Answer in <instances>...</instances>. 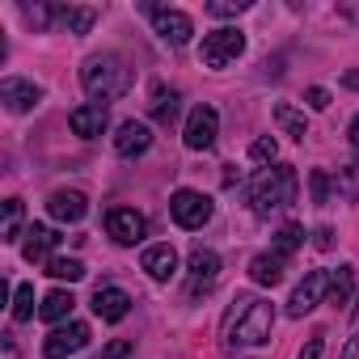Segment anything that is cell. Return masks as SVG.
Returning <instances> with one entry per match:
<instances>
[{"instance_id":"obj_1","label":"cell","mask_w":359,"mask_h":359,"mask_svg":"<svg viewBox=\"0 0 359 359\" xmlns=\"http://www.w3.org/2000/svg\"><path fill=\"white\" fill-rule=\"evenodd\" d=\"M81 85L93 97V106H106V102H114L131 89V68L118 55H93L81 68Z\"/></svg>"},{"instance_id":"obj_2","label":"cell","mask_w":359,"mask_h":359,"mask_svg":"<svg viewBox=\"0 0 359 359\" xmlns=\"http://www.w3.org/2000/svg\"><path fill=\"white\" fill-rule=\"evenodd\" d=\"M292 199H296V169L292 165L262 169L250 182V208H254V216H271V212L287 208Z\"/></svg>"},{"instance_id":"obj_3","label":"cell","mask_w":359,"mask_h":359,"mask_svg":"<svg viewBox=\"0 0 359 359\" xmlns=\"http://www.w3.org/2000/svg\"><path fill=\"white\" fill-rule=\"evenodd\" d=\"M271 325H275V309L266 300H241L237 317L229 321V338L237 346H262L271 342Z\"/></svg>"},{"instance_id":"obj_4","label":"cell","mask_w":359,"mask_h":359,"mask_svg":"<svg viewBox=\"0 0 359 359\" xmlns=\"http://www.w3.org/2000/svg\"><path fill=\"white\" fill-rule=\"evenodd\" d=\"M212 199L208 195H199V191H173V199H169V216L177 220V229H203L208 220H212Z\"/></svg>"},{"instance_id":"obj_5","label":"cell","mask_w":359,"mask_h":359,"mask_svg":"<svg viewBox=\"0 0 359 359\" xmlns=\"http://www.w3.org/2000/svg\"><path fill=\"white\" fill-rule=\"evenodd\" d=\"M241 51H245V34L237 26H220L203 39V64L208 68H229Z\"/></svg>"},{"instance_id":"obj_6","label":"cell","mask_w":359,"mask_h":359,"mask_svg":"<svg viewBox=\"0 0 359 359\" xmlns=\"http://www.w3.org/2000/svg\"><path fill=\"white\" fill-rule=\"evenodd\" d=\"M216 279H220V258L212 250L195 245L191 250V262H187V292L191 296H208L216 287Z\"/></svg>"},{"instance_id":"obj_7","label":"cell","mask_w":359,"mask_h":359,"mask_svg":"<svg viewBox=\"0 0 359 359\" xmlns=\"http://www.w3.org/2000/svg\"><path fill=\"white\" fill-rule=\"evenodd\" d=\"M216 135H220V114H216L212 106H195L191 118H187V131H182L187 148H191V152H208V148L216 144Z\"/></svg>"},{"instance_id":"obj_8","label":"cell","mask_w":359,"mask_h":359,"mask_svg":"<svg viewBox=\"0 0 359 359\" xmlns=\"http://www.w3.org/2000/svg\"><path fill=\"white\" fill-rule=\"evenodd\" d=\"M325 296H330V271H309L304 283H296V292H292V300H287V317L313 313Z\"/></svg>"},{"instance_id":"obj_9","label":"cell","mask_w":359,"mask_h":359,"mask_svg":"<svg viewBox=\"0 0 359 359\" xmlns=\"http://www.w3.org/2000/svg\"><path fill=\"white\" fill-rule=\"evenodd\" d=\"M81 346H89V325L85 321H68V325H60V330H51L43 338V359H68Z\"/></svg>"},{"instance_id":"obj_10","label":"cell","mask_w":359,"mask_h":359,"mask_svg":"<svg viewBox=\"0 0 359 359\" xmlns=\"http://www.w3.org/2000/svg\"><path fill=\"white\" fill-rule=\"evenodd\" d=\"M144 13H152V26H156V34H161L165 43H173V47H187V43H191L195 22H191L182 9H156V5H144Z\"/></svg>"},{"instance_id":"obj_11","label":"cell","mask_w":359,"mask_h":359,"mask_svg":"<svg viewBox=\"0 0 359 359\" xmlns=\"http://www.w3.org/2000/svg\"><path fill=\"white\" fill-rule=\"evenodd\" d=\"M106 233H110L118 245H135V241H144L148 220H144L135 208H110V212H106Z\"/></svg>"},{"instance_id":"obj_12","label":"cell","mask_w":359,"mask_h":359,"mask_svg":"<svg viewBox=\"0 0 359 359\" xmlns=\"http://www.w3.org/2000/svg\"><path fill=\"white\" fill-rule=\"evenodd\" d=\"M0 102H5V110H13V114H26V110H34L43 102V89L34 81L5 76V81H0Z\"/></svg>"},{"instance_id":"obj_13","label":"cell","mask_w":359,"mask_h":359,"mask_svg":"<svg viewBox=\"0 0 359 359\" xmlns=\"http://www.w3.org/2000/svg\"><path fill=\"white\" fill-rule=\"evenodd\" d=\"M148 144H152V131H148V123H135V118H127L123 127H118V135H114V152L118 156H144L148 152Z\"/></svg>"},{"instance_id":"obj_14","label":"cell","mask_w":359,"mask_h":359,"mask_svg":"<svg viewBox=\"0 0 359 359\" xmlns=\"http://www.w3.org/2000/svg\"><path fill=\"white\" fill-rule=\"evenodd\" d=\"M106 123H110L106 106H76V110L68 114V127H72V135H81V140H97V135L106 131Z\"/></svg>"},{"instance_id":"obj_15","label":"cell","mask_w":359,"mask_h":359,"mask_svg":"<svg viewBox=\"0 0 359 359\" xmlns=\"http://www.w3.org/2000/svg\"><path fill=\"white\" fill-rule=\"evenodd\" d=\"M47 212H51L60 224H76V220H85L89 199H85L81 191H55V195L47 199Z\"/></svg>"},{"instance_id":"obj_16","label":"cell","mask_w":359,"mask_h":359,"mask_svg":"<svg viewBox=\"0 0 359 359\" xmlns=\"http://www.w3.org/2000/svg\"><path fill=\"white\" fill-rule=\"evenodd\" d=\"M93 313H97L102 321H123V317L131 313V296H127L123 287H97V292H93Z\"/></svg>"},{"instance_id":"obj_17","label":"cell","mask_w":359,"mask_h":359,"mask_svg":"<svg viewBox=\"0 0 359 359\" xmlns=\"http://www.w3.org/2000/svg\"><path fill=\"white\" fill-rule=\"evenodd\" d=\"M283 271H287V258H283V254H258V258L250 262V279H254L258 287L283 283Z\"/></svg>"},{"instance_id":"obj_18","label":"cell","mask_w":359,"mask_h":359,"mask_svg":"<svg viewBox=\"0 0 359 359\" xmlns=\"http://www.w3.org/2000/svg\"><path fill=\"white\" fill-rule=\"evenodd\" d=\"M144 271L156 279V283H165L173 271H177V254H173V245L165 241V245H148L144 250Z\"/></svg>"},{"instance_id":"obj_19","label":"cell","mask_w":359,"mask_h":359,"mask_svg":"<svg viewBox=\"0 0 359 359\" xmlns=\"http://www.w3.org/2000/svg\"><path fill=\"white\" fill-rule=\"evenodd\" d=\"M55 229H47V224H34L30 233H26V245H22V254H26V262H51V250H55Z\"/></svg>"},{"instance_id":"obj_20","label":"cell","mask_w":359,"mask_h":359,"mask_svg":"<svg viewBox=\"0 0 359 359\" xmlns=\"http://www.w3.org/2000/svg\"><path fill=\"white\" fill-rule=\"evenodd\" d=\"M72 304H76V300H72V292L55 287V292H47V296H43V304H39V317H43V321H64V317L72 313Z\"/></svg>"},{"instance_id":"obj_21","label":"cell","mask_w":359,"mask_h":359,"mask_svg":"<svg viewBox=\"0 0 359 359\" xmlns=\"http://www.w3.org/2000/svg\"><path fill=\"white\" fill-rule=\"evenodd\" d=\"M93 22H97V9H81V5L60 9V26H64L68 34H89V30H93Z\"/></svg>"},{"instance_id":"obj_22","label":"cell","mask_w":359,"mask_h":359,"mask_svg":"<svg viewBox=\"0 0 359 359\" xmlns=\"http://www.w3.org/2000/svg\"><path fill=\"white\" fill-rule=\"evenodd\" d=\"M275 123H279L292 140H304V135H309V123H304V114H300L292 102H275Z\"/></svg>"},{"instance_id":"obj_23","label":"cell","mask_w":359,"mask_h":359,"mask_svg":"<svg viewBox=\"0 0 359 359\" xmlns=\"http://www.w3.org/2000/svg\"><path fill=\"white\" fill-rule=\"evenodd\" d=\"M22 237V199H5V229H0V241H18Z\"/></svg>"},{"instance_id":"obj_24","label":"cell","mask_w":359,"mask_h":359,"mask_svg":"<svg viewBox=\"0 0 359 359\" xmlns=\"http://www.w3.org/2000/svg\"><path fill=\"white\" fill-rule=\"evenodd\" d=\"M47 275L76 283V279H85V262H76V258H51V262H47Z\"/></svg>"},{"instance_id":"obj_25","label":"cell","mask_w":359,"mask_h":359,"mask_svg":"<svg viewBox=\"0 0 359 359\" xmlns=\"http://www.w3.org/2000/svg\"><path fill=\"white\" fill-rule=\"evenodd\" d=\"M351 283H355V271H351V266H338V271L330 275V300H334V304H346V300H351Z\"/></svg>"},{"instance_id":"obj_26","label":"cell","mask_w":359,"mask_h":359,"mask_svg":"<svg viewBox=\"0 0 359 359\" xmlns=\"http://www.w3.org/2000/svg\"><path fill=\"white\" fill-rule=\"evenodd\" d=\"M152 114H156L161 123H173V114H177V93H173V89H156V93H152Z\"/></svg>"},{"instance_id":"obj_27","label":"cell","mask_w":359,"mask_h":359,"mask_svg":"<svg viewBox=\"0 0 359 359\" xmlns=\"http://www.w3.org/2000/svg\"><path fill=\"white\" fill-rule=\"evenodd\" d=\"M300 245H304V233H300L296 224H283V229L275 233V254H283V258H287V254H296Z\"/></svg>"},{"instance_id":"obj_28","label":"cell","mask_w":359,"mask_h":359,"mask_svg":"<svg viewBox=\"0 0 359 359\" xmlns=\"http://www.w3.org/2000/svg\"><path fill=\"white\" fill-rule=\"evenodd\" d=\"M30 317H34V287L22 283L13 292V321H30Z\"/></svg>"},{"instance_id":"obj_29","label":"cell","mask_w":359,"mask_h":359,"mask_svg":"<svg viewBox=\"0 0 359 359\" xmlns=\"http://www.w3.org/2000/svg\"><path fill=\"white\" fill-rule=\"evenodd\" d=\"M309 191H313V203H317V208L330 203V173H325V169H313V173H309Z\"/></svg>"},{"instance_id":"obj_30","label":"cell","mask_w":359,"mask_h":359,"mask_svg":"<svg viewBox=\"0 0 359 359\" xmlns=\"http://www.w3.org/2000/svg\"><path fill=\"white\" fill-rule=\"evenodd\" d=\"M22 13H26V22H30L34 30H47L51 18H60V9H51V5H26Z\"/></svg>"},{"instance_id":"obj_31","label":"cell","mask_w":359,"mask_h":359,"mask_svg":"<svg viewBox=\"0 0 359 359\" xmlns=\"http://www.w3.org/2000/svg\"><path fill=\"white\" fill-rule=\"evenodd\" d=\"M250 156H254V161H258V165H271V161H275V156H279V144H275V140H271V135H258V140H254V144H250Z\"/></svg>"},{"instance_id":"obj_32","label":"cell","mask_w":359,"mask_h":359,"mask_svg":"<svg viewBox=\"0 0 359 359\" xmlns=\"http://www.w3.org/2000/svg\"><path fill=\"white\" fill-rule=\"evenodd\" d=\"M245 9H250V0H212V5H208L212 18H237Z\"/></svg>"},{"instance_id":"obj_33","label":"cell","mask_w":359,"mask_h":359,"mask_svg":"<svg viewBox=\"0 0 359 359\" xmlns=\"http://www.w3.org/2000/svg\"><path fill=\"white\" fill-rule=\"evenodd\" d=\"M338 173H342V195L355 199V195H359V169H355V165H342Z\"/></svg>"},{"instance_id":"obj_34","label":"cell","mask_w":359,"mask_h":359,"mask_svg":"<svg viewBox=\"0 0 359 359\" xmlns=\"http://www.w3.org/2000/svg\"><path fill=\"white\" fill-rule=\"evenodd\" d=\"M321 351H325V334H313V338L300 346V359H321Z\"/></svg>"},{"instance_id":"obj_35","label":"cell","mask_w":359,"mask_h":359,"mask_svg":"<svg viewBox=\"0 0 359 359\" xmlns=\"http://www.w3.org/2000/svg\"><path fill=\"white\" fill-rule=\"evenodd\" d=\"M304 102H309V106H313V110H325V106H330V93H325V89H321V85H313V89H309V93H304Z\"/></svg>"},{"instance_id":"obj_36","label":"cell","mask_w":359,"mask_h":359,"mask_svg":"<svg viewBox=\"0 0 359 359\" xmlns=\"http://www.w3.org/2000/svg\"><path fill=\"white\" fill-rule=\"evenodd\" d=\"M313 245H317V250H330V245H334V233H330V229H317V233H313Z\"/></svg>"},{"instance_id":"obj_37","label":"cell","mask_w":359,"mask_h":359,"mask_svg":"<svg viewBox=\"0 0 359 359\" xmlns=\"http://www.w3.org/2000/svg\"><path fill=\"white\" fill-rule=\"evenodd\" d=\"M127 351H131V342H110V346H106V359H123Z\"/></svg>"},{"instance_id":"obj_38","label":"cell","mask_w":359,"mask_h":359,"mask_svg":"<svg viewBox=\"0 0 359 359\" xmlns=\"http://www.w3.org/2000/svg\"><path fill=\"white\" fill-rule=\"evenodd\" d=\"M342 359H359V330L351 334V342H346V351H342Z\"/></svg>"},{"instance_id":"obj_39","label":"cell","mask_w":359,"mask_h":359,"mask_svg":"<svg viewBox=\"0 0 359 359\" xmlns=\"http://www.w3.org/2000/svg\"><path fill=\"white\" fill-rule=\"evenodd\" d=\"M346 135H351V148H355V152H359V114H355V118H351V127H346Z\"/></svg>"},{"instance_id":"obj_40","label":"cell","mask_w":359,"mask_h":359,"mask_svg":"<svg viewBox=\"0 0 359 359\" xmlns=\"http://www.w3.org/2000/svg\"><path fill=\"white\" fill-rule=\"evenodd\" d=\"M342 13H346V18H359V9H355V5H342Z\"/></svg>"},{"instance_id":"obj_41","label":"cell","mask_w":359,"mask_h":359,"mask_svg":"<svg viewBox=\"0 0 359 359\" xmlns=\"http://www.w3.org/2000/svg\"><path fill=\"white\" fill-rule=\"evenodd\" d=\"M351 321H355V330H359V304H355V313H351Z\"/></svg>"}]
</instances>
